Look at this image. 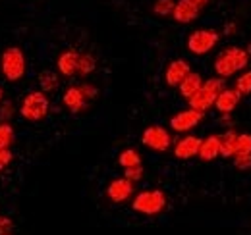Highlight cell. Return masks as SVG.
<instances>
[{
	"mask_svg": "<svg viewBox=\"0 0 251 235\" xmlns=\"http://www.w3.org/2000/svg\"><path fill=\"white\" fill-rule=\"evenodd\" d=\"M203 118H205L203 112L193 110V108L180 110L178 114H174L172 119H170V129L176 131V133H189L193 127H197L203 121Z\"/></svg>",
	"mask_w": 251,
	"mask_h": 235,
	"instance_id": "8",
	"label": "cell"
},
{
	"mask_svg": "<svg viewBox=\"0 0 251 235\" xmlns=\"http://www.w3.org/2000/svg\"><path fill=\"white\" fill-rule=\"evenodd\" d=\"M133 183L126 177H116L112 179L108 185H106V197L110 203L114 205H120V203H126L131 195H133Z\"/></svg>",
	"mask_w": 251,
	"mask_h": 235,
	"instance_id": "9",
	"label": "cell"
},
{
	"mask_svg": "<svg viewBox=\"0 0 251 235\" xmlns=\"http://www.w3.org/2000/svg\"><path fill=\"white\" fill-rule=\"evenodd\" d=\"M189 71H191V68H189L188 60H184V58L172 60V62L166 66L164 81H166L168 87H178V85L186 79V75H188Z\"/></svg>",
	"mask_w": 251,
	"mask_h": 235,
	"instance_id": "10",
	"label": "cell"
},
{
	"mask_svg": "<svg viewBox=\"0 0 251 235\" xmlns=\"http://www.w3.org/2000/svg\"><path fill=\"white\" fill-rule=\"evenodd\" d=\"M0 235H14V222L8 216H0Z\"/></svg>",
	"mask_w": 251,
	"mask_h": 235,
	"instance_id": "29",
	"label": "cell"
},
{
	"mask_svg": "<svg viewBox=\"0 0 251 235\" xmlns=\"http://www.w3.org/2000/svg\"><path fill=\"white\" fill-rule=\"evenodd\" d=\"M62 104L72 112V114H81L89 108V100L83 96L79 85H74V87H68L62 94Z\"/></svg>",
	"mask_w": 251,
	"mask_h": 235,
	"instance_id": "11",
	"label": "cell"
},
{
	"mask_svg": "<svg viewBox=\"0 0 251 235\" xmlns=\"http://www.w3.org/2000/svg\"><path fill=\"white\" fill-rule=\"evenodd\" d=\"M58 85H60L58 71H54V70H43V71L39 73V87H41V91H43L45 94L56 91Z\"/></svg>",
	"mask_w": 251,
	"mask_h": 235,
	"instance_id": "18",
	"label": "cell"
},
{
	"mask_svg": "<svg viewBox=\"0 0 251 235\" xmlns=\"http://www.w3.org/2000/svg\"><path fill=\"white\" fill-rule=\"evenodd\" d=\"M0 71L8 81H20L27 73V58L20 47H8L0 56Z\"/></svg>",
	"mask_w": 251,
	"mask_h": 235,
	"instance_id": "2",
	"label": "cell"
},
{
	"mask_svg": "<svg viewBox=\"0 0 251 235\" xmlns=\"http://www.w3.org/2000/svg\"><path fill=\"white\" fill-rule=\"evenodd\" d=\"M174 0H155V4H153V14H157L160 18H168V16H172V12H174Z\"/></svg>",
	"mask_w": 251,
	"mask_h": 235,
	"instance_id": "23",
	"label": "cell"
},
{
	"mask_svg": "<svg viewBox=\"0 0 251 235\" xmlns=\"http://www.w3.org/2000/svg\"><path fill=\"white\" fill-rule=\"evenodd\" d=\"M4 100V91H2V87H0V102Z\"/></svg>",
	"mask_w": 251,
	"mask_h": 235,
	"instance_id": "33",
	"label": "cell"
},
{
	"mask_svg": "<svg viewBox=\"0 0 251 235\" xmlns=\"http://www.w3.org/2000/svg\"><path fill=\"white\" fill-rule=\"evenodd\" d=\"M118 164L122 168H133V166H139L141 164V154L135 150V148H126L118 154Z\"/></svg>",
	"mask_w": 251,
	"mask_h": 235,
	"instance_id": "20",
	"label": "cell"
},
{
	"mask_svg": "<svg viewBox=\"0 0 251 235\" xmlns=\"http://www.w3.org/2000/svg\"><path fill=\"white\" fill-rule=\"evenodd\" d=\"M234 166L242 172L251 170V154H236L234 156Z\"/></svg>",
	"mask_w": 251,
	"mask_h": 235,
	"instance_id": "27",
	"label": "cell"
},
{
	"mask_svg": "<svg viewBox=\"0 0 251 235\" xmlns=\"http://www.w3.org/2000/svg\"><path fill=\"white\" fill-rule=\"evenodd\" d=\"M131 208L139 214H145V216H157L166 208V195L160 189L139 191L131 201Z\"/></svg>",
	"mask_w": 251,
	"mask_h": 235,
	"instance_id": "5",
	"label": "cell"
},
{
	"mask_svg": "<svg viewBox=\"0 0 251 235\" xmlns=\"http://www.w3.org/2000/svg\"><path fill=\"white\" fill-rule=\"evenodd\" d=\"M124 177H126V179H129L131 183L139 181V179L143 177V166L139 164V166H133V168H126V170H124Z\"/></svg>",
	"mask_w": 251,
	"mask_h": 235,
	"instance_id": "28",
	"label": "cell"
},
{
	"mask_svg": "<svg viewBox=\"0 0 251 235\" xmlns=\"http://www.w3.org/2000/svg\"><path fill=\"white\" fill-rule=\"evenodd\" d=\"M197 156L203 162H213L220 156V135H209L205 139H201V147Z\"/></svg>",
	"mask_w": 251,
	"mask_h": 235,
	"instance_id": "16",
	"label": "cell"
},
{
	"mask_svg": "<svg viewBox=\"0 0 251 235\" xmlns=\"http://www.w3.org/2000/svg\"><path fill=\"white\" fill-rule=\"evenodd\" d=\"M236 139H238V133L234 129H228L224 135H220V156L222 158H234Z\"/></svg>",
	"mask_w": 251,
	"mask_h": 235,
	"instance_id": "19",
	"label": "cell"
},
{
	"mask_svg": "<svg viewBox=\"0 0 251 235\" xmlns=\"http://www.w3.org/2000/svg\"><path fill=\"white\" fill-rule=\"evenodd\" d=\"M16 114V106L12 100H2L0 102V121H10Z\"/></svg>",
	"mask_w": 251,
	"mask_h": 235,
	"instance_id": "26",
	"label": "cell"
},
{
	"mask_svg": "<svg viewBox=\"0 0 251 235\" xmlns=\"http://www.w3.org/2000/svg\"><path fill=\"white\" fill-rule=\"evenodd\" d=\"M250 64V54L246 48L242 47H228L220 52L219 56L215 58V71H217V77H232L236 75L238 71H244Z\"/></svg>",
	"mask_w": 251,
	"mask_h": 235,
	"instance_id": "1",
	"label": "cell"
},
{
	"mask_svg": "<svg viewBox=\"0 0 251 235\" xmlns=\"http://www.w3.org/2000/svg\"><path fill=\"white\" fill-rule=\"evenodd\" d=\"M141 143L151 150H157V152H164L168 150L172 145V135L166 127L162 125H149L143 133H141Z\"/></svg>",
	"mask_w": 251,
	"mask_h": 235,
	"instance_id": "7",
	"label": "cell"
},
{
	"mask_svg": "<svg viewBox=\"0 0 251 235\" xmlns=\"http://www.w3.org/2000/svg\"><path fill=\"white\" fill-rule=\"evenodd\" d=\"M240 100H242V94H240L236 89L226 87L219 96H217L215 108L219 110L220 114H232V112L236 110V106L240 104Z\"/></svg>",
	"mask_w": 251,
	"mask_h": 235,
	"instance_id": "15",
	"label": "cell"
},
{
	"mask_svg": "<svg viewBox=\"0 0 251 235\" xmlns=\"http://www.w3.org/2000/svg\"><path fill=\"white\" fill-rule=\"evenodd\" d=\"M201 147V139L197 135H186L174 145V156L178 160H191L197 156Z\"/></svg>",
	"mask_w": 251,
	"mask_h": 235,
	"instance_id": "14",
	"label": "cell"
},
{
	"mask_svg": "<svg viewBox=\"0 0 251 235\" xmlns=\"http://www.w3.org/2000/svg\"><path fill=\"white\" fill-rule=\"evenodd\" d=\"M199 14H201V8H199L193 0H178V2L174 4L172 18H174V22L186 25V24L195 22V20L199 18Z\"/></svg>",
	"mask_w": 251,
	"mask_h": 235,
	"instance_id": "12",
	"label": "cell"
},
{
	"mask_svg": "<svg viewBox=\"0 0 251 235\" xmlns=\"http://www.w3.org/2000/svg\"><path fill=\"white\" fill-rule=\"evenodd\" d=\"M79 56L81 52H77L75 48H68L56 60V71L64 77H74L77 75V66H79Z\"/></svg>",
	"mask_w": 251,
	"mask_h": 235,
	"instance_id": "13",
	"label": "cell"
},
{
	"mask_svg": "<svg viewBox=\"0 0 251 235\" xmlns=\"http://www.w3.org/2000/svg\"><path fill=\"white\" fill-rule=\"evenodd\" d=\"M16 141V131L10 121H0V150L2 148H12Z\"/></svg>",
	"mask_w": 251,
	"mask_h": 235,
	"instance_id": "21",
	"label": "cell"
},
{
	"mask_svg": "<svg viewBox=\"0 0 251 235\" xmlns=\"http://www.w3.org/2000/svg\"><path fill=\"white\" fill-rule=\"evenodd\" d=\"M224 89H226V79H222V77H211V79L203 81L201 89L188 100L189 108L199 110V112L205 114L209 108L215 106L217 96H219Z\"/></svg>",
	"mask_w": 251,
	"mask_h": 235,
	"instance_id": "3",
	"label": "cell"
},
{
	"mask_svg": "<svg viewBox=\"0 0 251 235\" xmlns=\"http://www.w3.org/2000/svg\"><path fill=\"white\" fill-rule=\"evenodd\" d=\"M95 68H97V60H95L93 54L81 52V56H79V66H77V75H79V77H85V75L93 73Z\"/></svg>",
	"mask_w": 251,
	"mask_h": 235,
	"instance_id": "22",
	"label": "cell"
},
{
	"mask_svg": "<svg viewBox=\"0 0 251 235\" xmlns=\"http://www.w3.org/2000/svg\"><path fill=\"white\" fill-rule=\"evenodd\" d=\"M201 85H203V77H201V73H197V71H189L188 75H186V79L178 85V89H180V94H182L186 100H189V98L201 89Z\"/></svg>",
	"mask_w": 251,
	"mask_h": 235,
	"instance_id": "17",
	"label": "cell"
},
{
	"mask_svg": "<svg viewBox=\"0 0 251 235\" xmlns=\"http://www.w3.org/2000/svg\"><path fill=\"white\" fill-rule=\"evenodd\" d=\"M79 89H81V93H83V96L91 102V100H95L97 98V94H99V89L95 87V85H91V83H81L79 85Z\"/></svg>",
	"mask_w": 251,
	"mask_h": 235,
	"instance_id": "30",
	"label": "cell"
},
{
	"mask_svg": "<svg viewBox=\"0 0 251 235\" xmlns=\"http://www.w3.org/2000/svg\"><path fill=\"white\" fill-rule=\"evenodd\" d=\"M50 110V100L43 91H31L22 98L20 104V114L25 121H43L45 118L49 116Z\"/></svg>",
	"mask_w": 251,
	"mask_h": 235,
	"instance_id": "4",
	"label": "cell"
},
{
	"mask_svg": "<svg viewBox=\"0 0 251 235\" xmlns=\"http://www.w3.org/2000/svg\"><path fill=\"white\" fill-rule=\"evenodd\" d=\"M193 2H195V4H197V6L201 8V10H203V8H205V6L209 4V0H193Z\"/></svg>",
	"mask_w": 251,
	"mask_h": 235,
	"instance_id": "32",
	"label": "cell"
},
{
	"mask_svg": "<svg viewBox=\"0 0 251 235\" xmlns=\"http://www.w3.org/2000/svg\"><path fill=\"white\" fill-rule=\"evenodd\" d=\"M220 41V33L217 29H195L188 37V50L195 56L209 54Z\"/></svg>",
	"mask_w": 251,
	"mask_h": 235,
	"instance_id": "6",
	"label": "cell"
},
{
	"mask_svg": "<svg viewBox=\"0 0 251 235\" xmlns=\"http://www.w3.org/2000/svg\"><path fill=\"white\" fill-rule=\"evenodd\" d=\"M236 91L242 94V96H246V94H251V70L248 71H244L238 79H236Z\"/></svg>",
	"mask_w": 251,
	"mask_h": 235,
	"instance_id": "24",
	"label": "cell"
},
{
	"mask_svg": "<svg viewBox=\"0 0 251 235\" xmlns=\"http://www.w3.org/2000/svg\"><path fill=\"white\" fill-rule=\"evenodd\" d=\"M12 160H14L12 150H10V148H2V150H0V172H2L4 168H8V166L12 164Z\"/></svg>",
	"mask_w": 251,
	"mask_h": 235,
	"instance_id": "31",
	"label": "cell"
},
{
	"mask_svg": "<svg viewBox=\"0 0 251 235\" xmlns=\"http://www.w3.org/2000/svg\"><path fill=\"white\" fill-rule=\"evenodd\" d=\"M236 154H251L250 133H238V139H236ZM236 154H234V156H236Z\"/></svg>",
	"mask_w": 251,
	"mask_h": 235,
	"instance_id": "25",
	"label": "cell"
}]
</instances>
